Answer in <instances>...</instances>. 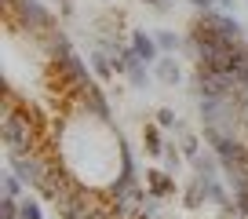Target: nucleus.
I'll use <instances>...</instances> for the list:
<instances>
[{
    "label": "nucleus",
    "instance_id": "nucleus-1",
    "mask_svg": "<svg viewBox=\"0 0 248 219\" xmlns=\"http://www.w3.org/2000/svg\"><path fill=\"white\" fill-rule=\"evenodd\" d=\"M0 135L8 142L11 154H33L37 150V132H33V117H26L22 110H4V125Z\"/></svg>",
    "mask_w": 248,
    "mask_h": 219
},
{
    "label": "nucleus",
    "instance_id": "nucleus-2",
    "mask_svg": "<svg viewBox=\"0 0 248 219\" xmlns=\"http://www.w3.org/2000/svg\"><path fill=\"white\" fill-rule=\"evenodd\" d=\"M194 84L201 99H230V95H241V84L233 77V70H212V66L197 63Z\"/></svg>",
    "mask_w": 248,
    "mask_h": 219
},
{
    "label": "nucleus",
    "instance_id": "nucleus-3",
    "mask_svg": "<svg viewBox=\"0 0 248 219\" xmlns=\"http://www.w3.org/2000/svg\"><path fill=\"white\" fill-rule=\"evenodd\" d=\"M8 15L18 18V26H22V30H30V33H37V37L59 30V26H55V15L40 4V0H15V4L8 8Z\"/></svg>",
    "mask_w": 248,
    "mask_h": 219
},
{
    "label": "nucleus",
    "instance_id": "nucleus-4",
    "mask_svg": "<svg viewBox=\"0 0 248 219\" xmlns=\"http://www.w3.org/2000/svg\"><path fill=\"white\" fill-rule=\"evenodd\" d=\"M55 63V70H59V77L66 80V84L73 88V92H84V88H92L95 80H92V73H88V63L80 59L77 51H70V55H59V59H51Z\"/></svg>",
    "mask_w": 248,
    "mask_h": 219
},
{
    "label": "nucleus",
    "instance_id": "nucleus-5",
    "mask_svg": "<svg viewBox=\"0 0 248 219\" xmlns=\"http://www.w3.org/2000/svg\"><path fill=\"white\" fill-rule=\"evenodd\" d=\"M11 168L18 172V179H22L26 187H37V183L51 172V164H47L37 150H33V154H11Z\"/></svg>",
    "mask_w": 248,
    "mask_h": 219
},
{
    "label": "nucleus",
    "instance_id": "nucleus-6",
    "mask_svg": "<svg viewBox=\"0 0 248 219\" xmlns=\"http://www.w3.org/2000/svg\"><path fill=\"white\" fill-rule=\"evenodd\" d=\"M197 18H201L208 30H216L219 37H226V40H241V33H245V30H241V22H237L233 15H226V11H216V8H204Z\"/></svg>",
    "mask_w": 248,
    "mask_h": 219
},
{
    "label": "nucleus",
    "instance_id": "nucleus-7",
    "mask_svg": "<svg viewBox=\"0 0 248 219\" xmlns=\"http://www.w3.org/2000/svg\"><path fill=\"white\" fill-rule=\"evenodd\" d=\"M80 106L88 110V117L102 121V125L109 121V102H106V95L99 92V84H92V88H84V92H80Z\"/></svg>",
    "mask_w": 248,
    "mask_h": 219
},
{
    "label": "nucleus",
    "instance_id": "nucleus-8",
    "mask_svg": "<svg viewBox=\"0 0 248 219\" xmlns=\"http://www.w3.org/2000/svg\"><path fill=\"white\" fill-rule=\"evenodd\" d=\"M132 47H135V55H139V59H142L146 66L161 59V47H157V37H146L142 30H135V33H132Z\"/></svg>",
    "mask_w": 248,
    "mask_h": 219
},
{
    "label": "nucleus",
    "instance_id": "nucleus-9",
    "mask_svg": "<svg viewBox=\"0 0 248 219\" xmlns=\"http://www.w3.org/2000/svg\"><path fill=\"white\" fill-rule=\"evenodd\" d=\"M146 187L154 197H171L175 194V179H171L168 172H161V168H150L146 172Z\"/></svg>",
    "mask_w": 248,
    "mask_h": 219
},
{
    "label": "nucleus",
    "instance_id": "nucleus-10",
    "mask_svg": "<svg viewBox=\"0 0 248 219\" xmlns=\"http://www.w3.org/2000/svg\"><path fill=\"white\" fill-rule=\"evenodd\" d=\"M154 73H157V80H164V84H171V88L183 80V70H179L175 59H168V55H161V59L154 63Z\"/></svg>",
    "mask_w": 248,
    "mask_h": 219
},
{
    "label": "nucleus",
    "instance_id": "nucleus-11",
    "mask_svg": "<svg viewBox=\"0 0 248 219\" xmlns=\"http://www.w3.org/2000/svg\"><path fill=\"white\" fill-rule=\"evenodd\" d=\"M194 168H197V175H201V179H216V172L219 168H223V161H219V154L216 150H212V154H197L194 157Z\"/></svg>",
    "mask_w": 248,
    "mask_h": 219
},
{
    "label": "nucleus",
    "instance_id": "nucleus-12",
    "mask_svg": "<svg viewBox=\"0 0 248 219\" xmlns=\"http://www.w3.org/2000/svg\"><path fill=\"white\" fill-rule=\"evenodd\" d=\"M142 146H146V154H154V157H164V139H161V132H157V125H146L142 128Z\"/></svg>",
    "mask_w": 248,
    "mask_h": 219
},
{
    "label": "nucleus",
    "instance_id": "nucleus-13",
    "mask_svg": "<svg viewBox=\"0 0 248 219\" xmlns=\"http://www.w3.org/2000/svg\"><path fill=\"white\" fill-rule=\"evenodd\" d=\"M88 59H92V70L99 73V77H113V59H109V55H102V51H92L88 55Z\"/></svg>",
    "mask_w": 248,
    "mask_h": 219
},
{
    "label": "nucleus",
    "instance_id": "nucleus-14",
    "mask_svg": "<svg viewBox=\"0 0 248 219\" xmlns=\"http://www.w3.org/2000/svg\"><path fill=\"white\" fill-rule=\"evenodd\" d=\"M18 216H22V204L4 194V201H0V219H18Z\"/></svg>",
    "mask_w": 248,
    "mask_h": 219
},
{
    "label": "nucleus",
    "instance_id": "nucleus-15",
    "mask_svg": "<svg viewBox=\"0 0 248 219\" xmlns=\"http://www.w3.org/2000/svg\"><path fill=\"white\" fill-rule=\"evenodd\" d=\"M157 47H161V51L168 55V51H179V47H183V40H179L175 33H168V30H164V33H157Z\"/></svg>",
    "mask_w": 248,
    "mask_h": 219
},
{
    "label": "nucleus",
    "instance_id": "nucleus-16",
    "mask_svg": "<svg viewBox=\"0 0 248 219\" xmlns=\"http://www.w3.org/2000/svg\"><path fill=\"white\" fill-rule=\"evenodd\" d=\"M22 187H26V183L18 179V172H4V194H8V197H18Z\"/></svg>",
    "mask_w": 248,
    "mask_h": 219
},
{
    "label": "nucleus",
    "instance_id": "nucleus-17",
    "mask_svg": "<svg viewBox=\"0 0 248 219\" xmlns=\"http://www.w3.org/2000/svg\"><path fill=\"white\" fill-rule=\"evenodd\" d=\"M175 132H183V128H175ZM183 154L194 161L197 154H201V142H197V135H190V132H183Z\"/></svg>",
    "mask_w": 248,
    "mask_h": 219
},
{
    "label": "nucleus",
    "instance_id": "nucleus-18",
    "mask_svg": "<svg viewBox=\"0 0 248 219\" xmlns=\"http://www.w3.org/2000/svg\"><path fill=\"white\" fill-rule=\"evenodd\" d=\"M157 125H161V128H179V117H175V110L161 106V110H157Z\"/></svg>",
    "mask_w": 248,
    "mask_h": 219
},
{
    "label": "nucleus",
    "instance_id": "nucleus-19",
    "mask_svg": "<svg viewBox=\"0 0 248 219\" xmlns=\"http://www.w3.org/2000/svg\"><path fill=\"white\" fill-rule=\"evenodd\" d=\"M18 204H22V216H18V219H44V216H40V204L33 201V197H26V201H18Z\"/></svg>",
    "mask_w": 248,
    "mask_h": 219
},
{
    "label": "nucleus",
    "instance_id": "nucleus-20",
    "mask_svg": "<svg viewBox=\"0 0 248 219\" xmlns=\"http://www.w3.org/2000/svg\"><path fill=\"white\" fill-rule=\"evenodd\" d=\"M128 80H132L135 88H142V84H146V63H135L132 70H128Z\"/></svg>",
    "mask_w": 248,
    "mask_h": 219
},
{
    "label": "nucleus",
    "instance_id": "nucleus-21",
    "mask_svg": "<svg viewBox=\"0 0 248 219\" xmlns=\"http://www.w3.org/2000/svg\"><path fill=\"white\" fill-rule=\"evenodd\" d=\"M233 201H237V204H233V208L241 212V219H248V190H241V194H233Z\"/></svg>",
    "mask_w": 248,
    "mask_h": 219
},
{
    "label": "nucleus",
    "instance_id": "nucleus-22",
    "mask_svg": "<svg viewBox=\"0 0 248 219\" xmlns=\"http://www.w3.org/2000/svg\"><path fill=\"white\" fill-rule=\"evenodd\" d=\"M88 219H117V212H113V208H106V204H99V208H95Z\"/></svg>",
    "mask_w": 248,
    "mask_h": 219
},
{
    "label": "nucleus",
    "instance_id": "nucleus-23",
    "mask_svg": "<svg viewBox=\"0 0 248 219\" xmlns=\"http://www.w3.org/2000/svg\"><path fill=\"white\" fill-rule=\"evenodd\" d=\"M164 164H168V172L179 168V154H175V150H164Z\"/></svg>",
    "mask_w": 248,
    "mask_h": 219
},
{
    "label": "nucleus",
    "instance_id": "nucleus-24",
    "mask_svg": "<svg viewBox=\"0 0 248 219\" xmlns=\"http://www.w3.org/2000/svg\"><path fill=\"white\" fill-rule=\"evenodd\" d=\"M190 4H194V8H201V11H204V8H212V0H190Z\"/></svg>",
    "mask_w": 248,
    "mask_h": 219
},
{
    "label": "nucleus",
    "instance_id": "nucleus-25",
    "mask_svg": "<svg viewBox=\"0 0 248 219\" xmlns=\"http://www.w3.org/2000/svg\"><path fill=\"white\" fill-rule=\"evenodd\" d=\"M212 4H216V8H223V11H226V8H230V4H233V0H212Z\"/></svg>",
    "mask_w": 248,
    "mask_h": 219
},
{
    "label": "nucleus",
    "instance_id": "nucleus-26",
    "mask_svg": "<svg viewBox=\"0 0 248 219\" xmlns=\"http://www.w3.org/2000/svg\"><path fill=\"white\" fill-rule=\"evenodd\" d=\"M11 4H15V0H4V8H11Z\"/></svg>",
    "mask_w": 248,
    "mask_h": 219
},
{
    "label": "nucleus",
    "instance_id": "nucleus-27",
    "mask_svg": "<svg viewBox=\"0 0 248 219\" xmlns=\"http://www.w3.org/2000/svg\"><path fill=\"white\" fill-rule=\"evenodd\" d=\"M59 4H66V0H59Z\"/></svg>",
    "mask_w": 248,
    "mask_h": 219
},
{
    "label": "nucleus",
    "instance_id": "nucleus-28",
    "mask_svg": "<svg viewBox=\"0 0 248 219\" xmlns=\"http://www.w3.org/2000/svg\"><path fill=\"white\" fill-rule=\"evenodd\" d=\"M106 4H109V0H106Z\"/></svg>",
    "mask_w": 248,
    "mask_h": 219
},
{
    "label": "nucleus",
    "instance_id": "nucleus-29",
    "mask_svg": "<svg viewBox=\"0 0 248 219\" xmlns=\"http://www.w3.org/2000/svg\"><path fill=\"white\" fill-rule=\"evenodd\" d=\"M245 95H248V92H245Z\"/></svg>",
    "mask_w": 248,
    "mask_h": 219
}]
</instances>
